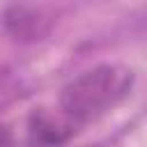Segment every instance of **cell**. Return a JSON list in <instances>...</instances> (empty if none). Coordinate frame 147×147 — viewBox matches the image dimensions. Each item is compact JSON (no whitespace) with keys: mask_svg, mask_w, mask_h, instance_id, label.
<instances>
[{"mask_svg":"<svg viewBox=\"0 0 147 147\" xmlns=\"http://www.w3.org/2000/svg\"><path fill=\"white\" fill-rule=\"evenodd\" d=\"M76 129L62 117L48 110H34L28 119V145L30 147H62Z\"/></svg>","mask_w":147,"mask_h":147,"instance_id":"3957f363","label":"cell"},{"mask_svg":"<svg viewBox=\"0 0 147 147\" xmlns=\"http://www.w3.org/2000/svg\"><path fill=\"white\" fill-rule=\"evenodd\" d=\"M53 25V16L46 7L34 5H14L5 14V28L21 41H34L41 39Z\"/></svg>","mask_w":147,"mask_h":147,"instance_id":"7a4b0ae2","label":"cell"},{"mask_svg":"<svg viewBox=\"0 0 147 147\" xmlns=\"http://www.w3.org/2000/svg\"><path fill=\"white\" fill-rule=\"evenodd\" d=\"M0 147H11V131L0 126Z\"/></svg>","mask_w":147,"mask_h":147,"instance_id":"5b68a950","label":"cell"},{"mask_svg":"<svg viewBox=\"0 0 147 147\" xmlns=\"http://www.w3.org/2000/svg\"><path fill=\"white\" fill-rule=\"evenodd\" d=\"M133 71L117 64L92 67L71 78L60 94V115L74 126H85L115 108L131 90Z\"/></svg>","mask_w":147,"mask_h":147,"instance_id":"6da1fadb","label":"cell"},{"mask_svg":"<svg viewBox=\"0 0 147 147\" xmlns=\"http://www.w3.org/2000/svg\"><path fill=\"white\" fill-rule=\"evenodd\" d=\"M9 94H11L9 92V80H7V76L0 74V106L9 101Z\"/></svg>","mask_w":147,"mask_h":147,"instance_id":"277c9868","label":"cell"}]
</instances>
